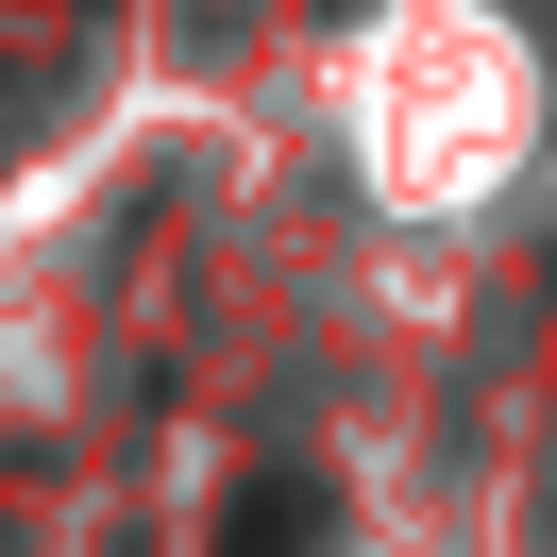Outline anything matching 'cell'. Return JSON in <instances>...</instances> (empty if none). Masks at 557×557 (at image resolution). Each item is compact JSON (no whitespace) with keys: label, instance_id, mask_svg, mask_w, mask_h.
Instances as JSON below:
<instances>
[{"label":"cell","instance_id":"cell-1","mask_svg":"<svg viewBox=\"0 0 557 557\" xmlns=\"http://www.w3.org/2000/svg\"><path fill=\"white\" fill-rule=\"evenodd\" d=\"M220 557H321V490H305V473H237Z\"/></svg>","mask_w":557,"mask_h":557}]
</instances>
